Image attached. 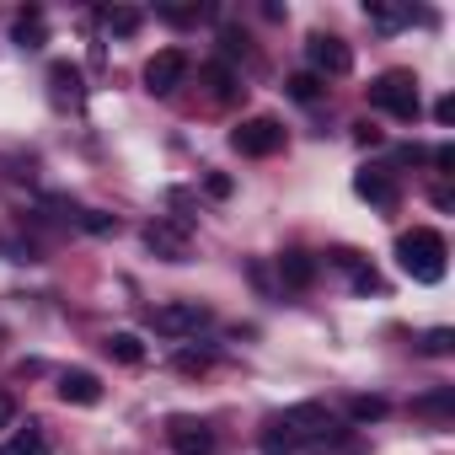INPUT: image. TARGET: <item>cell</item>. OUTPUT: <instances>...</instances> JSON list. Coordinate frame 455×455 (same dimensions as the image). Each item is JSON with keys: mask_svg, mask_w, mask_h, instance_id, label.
I'll list each match as a JSON object with an SVG mask.
<instances>
[{"mask_svg": "<svg viewBox=\"0 0 455 455\" xmlns=\"http://www.w3.org/2000/svg\"><path fill=\"white\" fill-rule=\"evenodd\" d=\"M268 428H279L290 444H306V450H327V444L343 439V428H338V418H332L327 402H295V407H284Z\"/></svg>", "mask_w": 455, "mask_h": 455, "instance_id": "6da1fadb", "label": "cell"}, {"mask_svg": "<svg viewBox=\"0 0 455 455\" xmlns=\"http://www.w3.org/2000/svg\"><path fill=\"white\" fill-rule=\"evenodd\" d=\"M444 258H450V247H444L439 231H428V225L396 236V263H402V274L412 284H439L444 279Z\"/></svg>", "mask_w": 455, "mask_h": 455, "instance_id": "7a4b0ae2", "label": "cell"}, {"mask_svg": "<svg viewBox=\"0 0 455 455\" xmlns=\"http://www.w3.org/2000/svg\"><path fill=\"white\" fill-rule=\"evenodd\" d=\"M370 102L386 108L391 118L412 124V118H418V76H412V70H386V76H375V81H370Z\"/></svg>", "mask_w": 455, "mask_h": 455, "instance_id": "3957f363", "label": "cell"}, {"mask_svg": "<svg viewBox=\"0 0 455 455\" xmlns=\"http://www.w3.org/2000/svg\"><path fill=\"white\" fill-rule=\"evenodd\" d=\"M306 60H311V76H348L354 70V49L338 38V33H311L306 38Z\"/></svg>", "mask_w": 455, "mask_h": 455, "instance_id": "277c9868", "label": "cell"}, {"mask_svg": "<svg viewBox=\"0 0 455 455\" xmlns=\"http://www.w3.org/2000/svg\"><path fill=\"white\" fill-rule=\"evenodd\" d=\"M231 145H236L242 156H274V150L284 145V124H279V118H268V113L242 118V124L231 129Z\"/></svg>", "mask_w": 455, "mask_h": 455, "instance_id": "5b68a950", "label": "cell"}, {"mask_svg": "<svg viewBox=\"0 0 455 455\" xmlns=\"http://www.w3.org/2000/svg\"><path fill=\"white\" fill-rule=\"evenodd\" d=\"M188 70H193V60H188L182 49H161V54H150V65H145V92H150V97H172V92L188 81Z\"/></svg>", "mask_w": 455, "mask_h": 455, "instance_id": "8992f818", "label": "cell"}, {"mask_svg": "<svg viewBox=\"0 0 455 455\" xmlns=\"http://www.w3.org/2000/svg\"><path fill=\"white\" fill-rule=\"evenodd\" d=\"M150 327L166 332V338H188V332L209 327V306H198V300H172V306L150 311Z\"/></svg>", "mask_w": 455, "mask_h": 455, "instance_id": "52a82bcc", "label": "cell"}, {"mask_svg": "<svg viewBox=\"0 0 455 455\" xmlns=\"http://www.w3.org/2000/svg\"><path fill=\"white\" fill-rule=\"evenodd\" d=\"M166 439L177 455H214V428L204 418H172L166 423Z\"/></svg>", "mask_w": 455, "mask_h": 455, "instance_id": "ba28073f", "label": "cell"}, {"mask_svg": "<svg viewBox=\"0 0 455 455\" xmlns=\"http://www.w3.org/2000/svg\"><path fill=\"white\" fill-rule=\"evenodd\" d=\"M354 193H359L364 204H375V209H396V204H402V193H396V177H391V172H380V166H364V172H354Z\"/></svg>", "mask_w": 455, "mask_h": 455, "instance_id": "9c48e42d", "label": "cell"}, {"mask_svg": "<svg viewBox=\"0 0 455 455\" xmlns=\"http://www.w3.org/2000/svg\"><path fill=\"white\" fill-rule=\"evenodd\" d=\"M145 247L166 263H188V225H166V220L145 225Z\"/></svg>", "mask_w": 455, "mask_h": 455, "instance_id": "30bf717a", "label": "cell"}, {"mask_svg": "<svg viewBox=\"0 0 455 455\" xmlns=\"http://www.w3.org/2000/svg\"><path fill=\"white\" fill-rule=\"evenodd\" d=\"M49 97L60 102V108H81L86 102V76L76 70V65H49Z\"/></svg>", "mask_w": 455, "mask_h": 455, "instance_id": "8fae6325", "label": "cell"}, {"mask_svg": "<svg viewBox=\"0 0 455 455\" xmlns=\"http://www.w3.org/2000/svg\"><path fill=\"white\" fill-rule=\"evenodd\" d=\"M60 402L65 407H97L102 402V380L92 370H65L60 375Z\"/></svg>", "mask_w": 455, "mask_h": 455, "instance_id": "7c38bea8", "label": "cell"}, {"mask_svg": "<svg viewBox=\"0 0 455 455\" xmlns=\"http://www.w3.org/2000/svg\"><path fill=\"white\" fill-rule=\"evenodd\" d=\"M279 279H284V290H311L316 284V258L300 252V247H284L279 252Z\"/></svg>", "mask_w": 455, "mask_h": 455, "instance_id": "4fadbf2b", "label": "cell"}, {"mask_svg": "<svg viewBox=\"0 0 455 455\" xmlns=\"http://www.w3.org/2000/svg\"><path fill=\"white\" fill-rule=\"evenodd\" d=\"M364 17H370V28H375V33H396V28H407V22H412V6H386V0H370Z\"/></svg>", "mask_w": 455, "mask_h": 455, "instance_id": "5bb4252c", "label": "cell"}, {"mask_svg": "<svg viewBox=\"0 0 455 455\" xmlns=\"http://www.w3.org/2000/svg\"><path fill=\"white\" fill-rule=\"evenodd\" d=\"M6 455H49V434H44V423L28 418V423L12 434V450H6Z\"/></svg>", "mask_w": 455, "mask_h": 455, "instance_id": "9a60e30c", "label": "cell"}, {"mask_svg": "<svg viewBox=\"0 0 455 455\" xmlns=\"http://www.w3.org/2000/svg\"><path fill=\"white\" fill-rule=\"evenodd\" d=\"M118 364H145V338L140 332H108V343H102Z\"/></svg>", "mask_w": 455, "mask_h": 455, "instance_id": "2e32d148", "label": "cell"}, {"mask_svg": "<svg viewBox=\"0 0 455 455\" xmlns=\"http://www.w3.org/2000/svg\"><path fill=\"white\" fill-rule=\"evenodd\" d=\"M204 81H209V92H214V102H236L242 97V86H236V76L225 70V65H204Z\"/></svg>", "mask_w": 455, "mask_h": 455, "instance_id": "e0dca14e", "label": "cell"}, {"mask_svg": "<svg viewBox=\"0 0 455 455\" xmlns=\"http://www.w3.org/2000/svg\"><path fill=\"white\" fill-rule=\"evenodd\" d=\"M12 38H17L22 49H38V44H44V12H22V17L12 22Z\"/></svg>", "mask_w": 455, "mask_h": 455, "instance_id": "ac0fdd59", "label": "cell"}, {"mask_svg": "<svg viewBox=\"0 0 455 455\" xmlns=\"http://www.w3.org/2000/svg\"><path fill=\"white\" fill-rule=\"evenodd\" d=\"M102 28L118 33V38H129V33H140V12H129V6H108V12H102Z\"/></svg>", "mask_w": 455, "mask_h": 455, "instance_id": "d6986e66", "label": "cell"}, {"mask_svg": "<svg viewBox=\"0 0 455 455\" xmlns=\"http://www.w3.org/2000/svg\"><path fill=\"white\" fill-rule=\"evenodd\" d=\"M284 92H290L295 102H316V97H322V81H316L311 70H295V76L284 81Z\"/></svg>", "mask_w": 455, "mask_h": 455, "instance_id": "ffe728a7", "label": "cell"}, {"mask_svg": "<svg viewBox=\"0 0 455 455\" xmlns=\"http://www.w3.org/2000/svg\"><path fill=\"white\" fill-rule=\"evenodd\" d=\"M391 407H386V396H354L348 402V418L354 423H375V418H386Z\"/></svg>", "mask_w": 455, "mask_h": 455, "instance_id": "44dd1931", "label": "cell"}, {"mask_svg": "<svg viewBox=\"0 0 455 455\" xmlns=\"http://www.w3.org/2000/svg\"><path fill=\"white\" fill-rule=\"evenodd\" d=\"M76 220L86 225V231H92V236H118V220H113V214H102V209H81Z\"/></svg>", "mask_w": 455, "mask_h": 455, "instance_id": "7402d4cb", "label": "cell"}, {"mask_svg": "<svg viewBox=\"0 0 455 455\" xmlns=\"http://www.w3.org/2000/svg\"><path fill=\"white\" fill-rule=\"evenodd\" d=\"M172 364H177V375H204V370L214 364V354H204V348H182Z\"/></svg>", "mask_w": 455, "mask_h": 455, "instance_id": "603a6c76", "label": "cell"}, {"mask_svg": "<svg viewBox=\"0 0 455 455\" xmlns=\"http://www.w3.org/2000/svg\"><path fill=\"white\" fill-rule=\"evenodd\" d=\"M455 348V332L450 327H434V332H423V354H434V359H444Z\"/></svg>", "mask_w": 455, "mask_h": 455, "instance_id": "cb8c5ba5", "label": "cell"}, {"mask_svg": "<svg viewBox=\"0 0 455 455\" xmlns=\"http://www.w3.org/2000/svg\"><path fill=\"white\" fill-rule=\"evenodd\" d=\"M450 407H455V391H450V386H444V391H434V396H418V412H439V418H444Z\"/></svg>", "mask_w": 455, "mask_h": 455, "instance_id": "d4e9b609", "label": "cell"}, {"mask_svg": "<svg viewBox=\"0 0 455 455\" xmlns=\"http://www.w3.org/2000/svg\"><path fill=\"white\" fill-rule=\"evenodd\" d=\"M204 193H209V198H231V193H236V182L225 177V172H209V177H204Z\"/></svg>", "mask_w": 455, "mask_h": 455, "instance_id": "484cf974", "label": "cell"}, {"mask_svg": "<svg viewBox=\"0 0 455 455\" xmlns=\"http://www.w3.org/2000/svg\"><path fill=\"white\" fill-rule=\"evenodd\" d=\"M354 290H359V295H375V290H380V274L359 263V268H354Z\"/></svg>", "mask_w": 455, "mask_h": 455, "instance_id": "4316f807", "label": "cell"}, {"mask_svg": "<svg viewBox=\"0 0 455 455\" xmlns=\"http://www.w3.org/2000/svg\"><path fill=\"white\" fill-rule=\"evenodd\" d=\"M263 455H295V444H290L279 428H268V434H263Z\"/></svg>", "mask_w": 455, "mask_h": 455, "instance_id": "83f0119b", "label": "cell"}, {"mask_svg": "<svg viewBox=\"0 0 455 455\" xmlns=\"http://www.w3.org/2000/svg\"><path fill=\"white\" fill-rule=\"evenodd\" d=\"M220 49L231 54V60H236V54H247V33H236V28H225V33H220Z\"/></svg>", "mask_w": 455, "mask_h": 455, "instance_id": "f1b7e54d", "label": "cell"}, {"mask_svg": "<svg viewBox=\"0 0 455 455\" xmlns=\"http://www.w3.org/2000/svg\"><path fill=\"white\" fill-rule=\"evenodd\" d=\"M434 166L450 177V172H455V145H434Z\"/></svg>", "mask_w": 455, "mask_h": 455, "instance_id": "f546056e", "label": "cell"}, {"mask_svg": "<svg viewBox=\"0 0 455 455\" xmlns=\"http://www.w3.org/2000/svg\"><path fill=\"white\" fill-rule=\"evenodd\" d=\"M12 423H17V402L0 391V428H12Z\"/></svg>", "mask_w": 455, "mask_h": 455, "instance_id": "4dcf8cb0", "label": "cell"}, {"mask_svg": "<svg viewBox=\"0 0 455 455\" xmlns=\"http://www.w3.org/2000/svg\"><path fill=\"white\" fill-rule=\"evenodd\" d=\"M434 118L450 124V118H455V97H439V102H434Z\"/></svg>", "mask_w": 455, "mask_h": 455, "instance_id": "1f68e13d", "label": "cell"}, {"mask_svg": "<svg viewBox=\"0 0 455 455\" xmlns=\"http://www.w3.org/2000/svg\"><path fill=\"white\" fill-rule=\"evenodd\" d=\"M354 134H359V145H375L380 140V129H370V124H354Z\"/></svg>", "mask_w": 455, "mask_h": 455, "instance_id": "d6a6232c", "label": "cell"}]
</instances>
